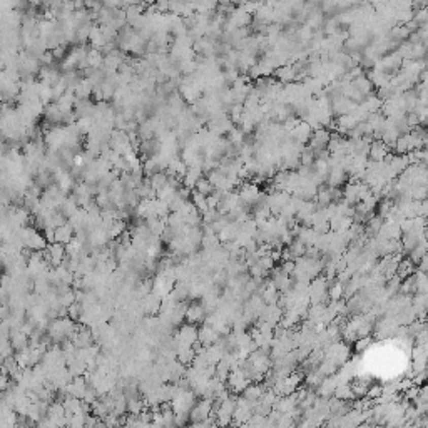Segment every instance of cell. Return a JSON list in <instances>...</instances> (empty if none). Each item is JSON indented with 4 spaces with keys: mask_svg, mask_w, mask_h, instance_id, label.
<instances>
[{
    "mask_svg": "<svg viewBox=\"0 0 428 428\" xmlns=\"http://www.w3.org/2000/svg\"><path fill=\"white\" fill-rule=\"evenodd\" d=\"M206 318V310H204L203 303H199V301H194L189 306L186 308V315L184 319H187V323H201L203 319Z\"/></svg>",
    "mask_w": 428,
    "mask_h": 428,
    "instance_id": "cell-6",
    "label": "cell"
},
{
    "mask_svg": "<svg viewBox=\"0 0 428 428\" xmlns=\"http://www.w3.org/2000/svg\"><path fill=\"white\" fill-rule=\"evenodd\" d=\"M74 236H76V233H74L72 226L69 222H65V224H62L59 227H55L54 229V243H59V244H69Z\"/></svg>",
    "mask_w": 428,
    "mask_h": 428,
    "instance_id": "cell-9",
    "label": "cell"
},
{
    "mask_svg": "<svg viewBox=\"0 0 428 428\" xmlns=\"http://www.w3.org/2000/svg\"><path fill=\"white\" fill-rule=\"evenodd\" d=\"M333 397L336 400H341V402H348V400H353L355 395H353L350 383H338V386L335 388V393Z\"/></svg>",
    "mask_w": 428,
    "mask_h": 428,
    "instance_id": "cell-14",
    "label": "cell"
},
{
    "mask_svg": "<svg viewBox=\"0 0 428 428\" xmlns=\"http://www.w3.org/2000/svg\"><path fill=\"white\" fill-rule=\"evenodd\" d=\"M372 345V336H365V338H358L355 341V346H356V351H363V350H367V346Z\"/></svg>",
    "mask_w": 428,
    "mask_h": 428,
    "instance_id": "cell-17",
    "label": "cell"
},
{
    "mask_svg": "<svg viewBox=\"0 0 428 428\" xmlns=\"http://www.w3.org/2000/svg\"><path fill=\"white\" fill-rule=\"evenodd\" d=\"M161 298H159L157 294H154V293H149L147 296H144V298L141 300V310L147 313V315H157L159 311H161Z\"/></svg>",
    "mask_w": 428,
    "mask_h": 428,
    "instance_id": "cell-7",
    "label": "cell"
},
{
    "mask_svg": "<svg viewBox=\"0 0 428 428\" xmlns=\"http://www.w3.org/2000/svg\"><path fill=\"white\" fill-rule=\"evenodd\" d=\"M147 182H149V186L157 192L159 189H162V187L168 184V174L164 173V171L162 173H156L147 178Z\"/></svg>",
    "mask_w": 428,
    "mask_h": 428,
    "instance_id": "cell-15",
    "label": "cell"
},
{
    "mask_svg": "<svg viewBox=\"0 0 428 428\" xmlns=\"http://www.w3.org/2000/svg\"><path fill=\"white\" fill-rule=\"evenodd\" d=\"M197 333L199 330L196 328V324H191V323H186V324H181V326L176 330L173 333L174 335V345H184V346H192L194 343L197 341Z\"/></svg>",
    "mask_w": 428,
    "mask_h": 428,
    "instance_id": "cell-1",
    "label": "cell"
},
{
    "mask_svg": "<svg viewBox=\"0 0 428 428\" xmlns=\"http://www.w3.org/2000/svg\"><path fill=\"white\" fill-rule=\"evenodd\" d=\"M227 385H229V388L235 393H241L244 391V388H246L251 381L246 378V375L243 373V370L241 368H235V370H231L229 372V376H227Z\"/></svg>",
    "mask_w": 428,
    "mask_h": 428,
    "instance_id": "cell-3",
    "label": "cell"
},
{
    "mask_svg": "<svg viewBox=\"0 0 428 428\" xmlns=\"http://www.w3.org/2000/svg\"><path fill=\"white\" fill-rule=\"evenodd\" d=\"M275 76L279 79V84L281 82H294L296 81V74L293 71V65H283V67H278L275 71Z\"/></svg>",
    "mask_w": 428,
    "mask_h": 428,
    "instance_id": "cell-13",
    "label": "cell"
},
{
    "mask_svg": "<svg viewBox=\"0 0 428 428\" xmlns=\"http://www.w3.org/2000/svg\"><path fill=\"white\" fill-rule=\"evenodd\" d=\"M368 156L372 157V162H385L386 157L390 156V149L381 141H373Z\"/></svg>",
    "mask_w": 428,
    "mask_h": 428,
    "instance_id": "cell-8",
    "label": "cell"
},
{
    "mask_svg": "<svg viewBox=\"0 0 428 428\" xmlns=\"http://www.w3.org/2000/svg\"><path fill=\"white\" fill-rule=\"evenodd\" d=\"M348 182V174L345 173L341 168H335V169H330L328 173V179H326V186L328 187H340V186H345Z\"/></svg>",
    "mask_w": 428,
    "mask_h": 428,
    "instance_id": "cell-10",
    "label": "cell"
},
{
    "mask_svg": "<svg viewBox=\"0 0 428 428\" xmlns=\"http://www.w3.org/2000/svg\"><path fill=\"white\" fill-rule=\"evenodd\" d=\"M279 270H281L284 275L291 276V275H293V271H294V261H283Z\"/></svg>",
    "mask_w": 428,
    "mask_h": 428,
    "instance_id": "cell-18",
    "label": "cell"
},
{
    "mask_svg": "<svg viewBox=\"0 0 428 428\" xmlns=\"http://www.w3.org/2000/svg\"><path fill=\"white\" fill-rule=\"evenodd\" d=\"M311 134H313V129L305 121H300V124L289 133L291 139H293L294 142H298V144H301V146H306L308 142H310Z\"/></svg>",
    "mask_w": 428,
    "mask_h": 428,
    "instance_id": "cell-4",
    "label": "cell"
},
{
    "mask_svg": "<svg viewBox=\"0 0 428 428\" xmlns=\"http://www.w3.org/2000/svg\"><path fill=\"white\" fill-rule=\"evenodd\" d=\"M219 338H221V335L216 332L213 326H209V324H206V323H204V326L199 330V333H197V341L204 348L211 346V345H216Z\"/></svg>",
    "mask_w": 428,
    "mask_h": 428,
    "instance_id": "cell-5",
    "label": "cell"
},
{
    "mask_svg": "<svg viewBox=\"0 0 428 428\" xmlns=\"http://www.w3.org/2000/svg\"><path fill=\"white\" fill-rule=\"evenodd\" d=\"M262 393H265V388H262L261 385H248L246 388H244V391H243V398L244 400H248L251 405H254L259 402V398L262 397Z\"/></svg>",
    "mask_w": 428,
    "mask_h": 428,
    "instance_id": "cell-11",
    "label": "cell"
},
{
    "mask_svg": "<svg viewBox=\"0 0 428 428\" xmlns=\"http://www.w3.org/2000/svg\"><path fill=\"white\" fill-rule=\"evenodd\" d=\"M194 191L199 192V194H203L204 197H208V196H211V194H213L214 187H213V184H211V182H209L206 178H201V179L196 182V187H194Z\"/></svg>",
    "mask_w": 428,
    "mask_h": 428,
    "instance_id": "cell-16",
    "label": "cell"
},
{
    "mask_svg": "<svg viewBox=\"0 0 428 428\" xmlns=\"http://www.w3.org/2000/svg\"><path fill=\"white\" fill-rule=\"evenodd\" d=\"M415 271H416V268L413 262L408 258H402V261L398 262V268H397V276L400 279H405V278L415 275Z\"/></svg>",
    "mask_w": 428,
    "mask_h": 428,
    "instance_id": "cell-12",
    "label": "cell"
},
{
    "mask_svg": "<svg viewBox=\"0 0 428 428\" xmlns=\"http://www.w3.org/2000/svg\"><path fill=\"white\" fill-rule=\"evenodd\" d=\"M211 416H213V400H208V398H203L189 412V420L192 423H199V421L208 420Z\"/></svg>",
    "mask_w": 428,
    "mask_h": 428,
    "instance_id": "cell-2",
    "label": "cell"
}]
</instances>
